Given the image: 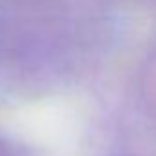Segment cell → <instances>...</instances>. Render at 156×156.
I'll return each instance as SVG.
<instances>
[{
    "label": "cell",
    "mask_w": 156,
    "mask_h": 156,
    "mask_svg": "<svg viewBox=\"0 0 156 156\" xmlns=\"http://www.w3.org/2000/svg\"><path fill=\"white\" fill-rule=\"evenodd\" d=\"M140 93L145 107L156 116V53L144 66L140 76Z\"/></svg>",
    "instance_id": "1"
}]
</instances>
